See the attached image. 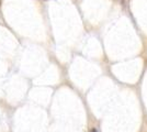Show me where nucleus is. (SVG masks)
Returning <instances> with one entry per match:
<instances>
[{"mask_svg":"<svg viewBox=\"0 0 147 132\" xmlns=\"http://www.w3.org/2000/svg\"><path fill=\"white\" fill-rule=\"evenodd\" d=\"M90 132H98V130H97L96 128H92V129H91V131H90Z\"/></svg>","mask_w":147,"mask_h":132,"instance_id":"f257e3e1","label":"nucleus"}]
</instances>
